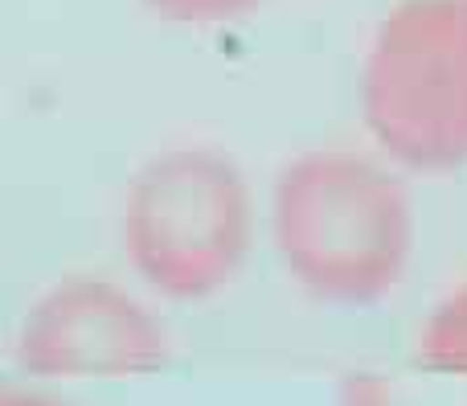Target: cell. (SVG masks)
Here are the masks:
<instances>
[{
    "instance_id": "277c9868",
    "label": "cell",
    "mask_w": 467,
    "mask_h": 406,
    "mask_svg": "<svg viewBox=\"0 0 467 406\" xmlns=\"http://www.w3.org/2000/svg\"><path fill=\"white\" fill-rule=\"evenodd\" d=\"M29 361L54 370L82 366H136L161 349L156 320L123 287L95 276L54 284L25 317L21 337Z\"/></svg>"
},
{
    "instance_id": "7a4b0ae2",
    "label": "cell",
    "mask_w": 467,
    "mask_h": 406,
    "mask_svg": "<svg viewBox=\"0 0 467 406\" xmlns=\"http://www.w3.org/2000/svg\"><path fill=\"white\" fill-rule=\"evenodd\" d=\"M275 238L287 267L316 292L357 296L386 284L402 251L398 197L369 164L304 156L275 193Z\"/></svg>"
},
{
    "instance_id": "3957f363",
    "label": "cell",
    "mask_w": 467,
    "mask_h": 406,
    "mask_svg": "<svg viewBox=\"0 0 467 406\" xmlns=\"http://www.w3.org/2000/svg\"><path fill=\"white\" fill-rule=\"evenodd\" d=\"M378 131L406 156H443L467 120V13L414 5L389 25L373 62Z\"/></svg>"
},
{
    "instance_id": "6da1fadb",
    "label": "cell",
    "mask_w": 467,
    "mask_h": 406,
    "mask_svg": "<svg viewBox=\"0 0 467 406\" xmlns=\"http://www.w3.org/2000/svg\"><path fill=\"white\" fill-rule=\"evenodd\" d=\"M123 246L156 292H218L250 246V189L230 156L177 148L144 164L123 202Z\"/></svg>"
},
{
    "instance_id": "5b68a950",
    "label": "cell",
    "mask_w": 467,
    "mask_h": 406,
    "mask_svg": "<svg viewBox=\"0 0 467 406\" xmlns=\"http://www.w3.org/2000/svg\"><path fill=\"white\" fill-rule=\"evenodd\" d=\"M152 8H161L172 21H222L242 8H250L254 0H148Z\"/></svg>"
}]
</instances>
